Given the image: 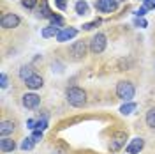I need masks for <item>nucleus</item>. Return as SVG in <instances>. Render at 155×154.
Masks as SVG:
<instances>
[{
  "instance_id": "nucleus-9",
  "label": "nucleus",
  "mask_w": 155,
  "mask_h": 154,
  "mask_svg": "<svg viewBox=\"0 0 155 154\" xmlns=\"http://www.w3.org/2000/svg\"><path fill=\"white\" fill-rule=\"evenodd\" d=\"M143 147H145V140H143L141 136H136V138H132V140L129 142V145L125 147V152L127 154H139L143 151Z\"/></svg>"
},
{
  "instance_id": "nucleus-16",
  "label": "nucleus",
  "mask_w": 155,
  "mask_h": 154,
  "mask_svg": "<svg viewBox=\"0 0 155 154\" xmlns=\"http://www.w3.org/2000/svg\"><path fill=\"white\" fill-rule=\"evenodd\" d=\"M74 9H76V12L79 14V16H85V14H88L90 7H88V4L85 2V0H78L76 5H74Z\"/></svg>"
},
{
  "instance_id": "nucleus-22",
  "label": "nucleus",
  "mask_w": 155,
  "mask_h": 154,
  "mask_svg": "<svg viewBox=\"0 0 155 154\" xmlns=\"http://www.w3.org/2000/svg\"><path fill=\"white\" fill-rule=\"evenodd\" d=\"M46 128H48V119H46V117L39 119L37 122H35V129H41V131H44ZM35 129H34V131H35Z\"/></svg>"
},
{
  "instance_id": "nucleus-12",
  "label": "nucleus",
  "mask_w": 155,
  "mask_h": 154,
  "mask_svg": "<svg viewBox=\"0 0 155 154\" xmlns=\"http://www.w3.org/2000/svg\"><path fill=\"white\" fill-rule=\"evenodd\" d=\"M16 149V142L9 138V136H2L0 138V152L5 154V152H12Z\"/></svg>"
},
{
  "instance_id": "nucleus-26",
  "label": "nucleus",
  "mask_w": 155,
  "mask_h": 154,
  "mask_svg": "<svg viewBox=\"0 0 155 154\" xmlns=\"http://www.w3.org/2000/svg\"><path fill=\"white\" fill-rule=\"evenodd\" d=\"M55 5H57L60 11H65L67 9V0H55Z\"/></svg>"
},
{
  "instance_id": "nucleus-21",
  "label": "nucleus",
  "mask_w": 155,
  "mask_h": 154,
  "mask_svg": "<svg viewBox=\"0 0 155 154\" xmlns=\"http://www.w3.org/2000/svg\"><path fill=\"white\" fill-rule=\"evenodd\" d=\"M49 21H51V25L64 29V18H62V16H58V14H51V16H49Z\"/></svg>"
},
{
  "instance_id": "nucleus-4",
  "label": "nucleus",
  "mask_w": 155,
  "mask_h": 154,
  "mask_svg": "<svg viewBox=\"0 0 155 154\" xmlns=\"http://www.w3.org/2000/svg\"><path fill=\"white\" fill-rule=\"evenodd\" d=\"M88 50L90 48H88L87 41L83 39V41H76V43H72L71 48H69V53H71V57L74 58V60H81V58H85V55H87Z\"/></svg>"
},
{
  "instance_id": "nucleus-3",
  "label": "nucleus",
  "mask_w": 155,
  "mask_h": 154,
  "mask_svg": "<svg viewBox=\"0 0 155 154\" xmlns=\"http://www.w3.org/2000/svg\"><path fill=\"white\" fill-rule=\"evenodd\" d=\"M107 46V37L102 34V32H97L95 36H92V39L88 41V48L90 51L94 53V55H99V53H102Z\"/></svg>"
},
{
  "instance_id": "nucleus-15",
  "label": "nucleus",
  "mask_w": 155,
  "mask_h": 154,
  "mask_svg": "<svg viewBox=\"0 0 155 154\" xmlns=\"http://www.w3.org/2000/svg\"><path fill=\"white\" fill-rule=\"evenodd\" d=\"M60 27H55V25H49V27H46V29H42V32H41V36L44 39H49V37H57L58 32H60Z\"/></svg>"
},
{
  "instance_id": "nucleus-32",
  "label": "nucleus",
  "mask_w": 155,
  "mask_h": 154,
  "mask_svg": "<svg viewBox=\"0 0 155 154\" xmlns=\"http://www.w3.org/2000/svg\"><path fill=\"white\" fill-rule=\"evenodd\" d=\"M122 2H125V0H122Z\"/></svg>"
},
{
  "instance_id": "nucleus-8",
  "label": "nucleus",
  "mask_w": 155,
  "mask_h": 154,
  "mask_svg": "<svg viewBox=\"0 0 155 154\" xmlns=\"http://www.w3.org/2000/svg\"><path fill=\"white\" fill-rule=\"evenodd\" d=\"M21 103H23V106L27 110H35L41 105V97L35 92H27V94H23V97H21Z\"/></svg>"
},
{
  "instance_id": "nucleus-11",
  "label": "nucleus",
  "mask_w": 155,
  "mask_h": 154,
  "mask_svg": "<svg viewBox=\"0 0 155 154\" xmlns=\"http://www.w3.org/2000/svg\"><path fill=\"white\" fill-rule=\"evenodd\" d=\"M16 128H18L16 121H7V119H4V121L0 122V138H2V136L12 135V133L16 131Z\"/></svg>"
},
{
  "instance_id": "nucleus-25",
  "label": "nucleus",
  "mask_w": 155,
  "mask_h": 154,
  "mask_svg": "<svg viewBox=\"0 0 155 154\" xmlns=\"http://www.w3.org/2000/svg\"><path fill=\"white\" fill-rule=\"evenodd\" d=\"M7 85H9V78H7L5 73H2V75H0V87H2V89H7Z\"/></svg>"
},
{
  "instance_id": "nucleus-14",
  "label": "nucleus",
  "mask_w": 155,
  "mask_h": 154,
  "mask_svg": "<svg viewBox=\"0 0 155 154\" xmlns=\"http://www.w3.org/2000/svg\"><path fill=\"white\" fill-rule=\"evenodd\" d=\"M19 80H23V82H27L28 78H32L34 75H35V69H34V66H30V64H27V66H21V69H19Z\"/></svg>"
},
{
  "instance_id": "nucleus-17",
  "label": "nucleus",
  "mask_w": 155,
  "mask_h": 154,
  "mask_svg": "<svg viewBox=\"0 0 155 154\" xmlns=\"http://www.w3.org/2000/svg\"><path fill=\"white\" fill-rule=\"evenodd\" d=\"M136 108H137V103H134V101H129V103H125V105L120 106V114H122V115H130Z\"/></svg>"
},
{
  "instance_id": "nucleus-24",
  "label": "nucleus",
  "mask_w": 155,
  "mask_h": 154,
  "mask_svg": "<svg viewBox=\"0 0 155 154\" xmlns=\"http://www.w3.org/2000/svg\"><path fill=\"white\" fill-rule=\"evenodd\" d=\"M99 25H101V19L95 18L94 21H90V23H85L83 25V30H92V29H95V27H99Z\"/></svg>"
},
{
  "instance_id": "nucleus-13",
  "label": "nucleus",
  "mask_w": 155,
  "mask_h": 154,
  "mask_svg": "<svg viewBox=\"0 0 155 154\" xmlns=\"http://www.w3.org/2000/svg\"><path fill=\"white\" fill-rule=\"evenodd\" d=\"M25 85H27V89H30V90H37V89H41V87L44 85V78L35 73L32 78H28V80L25 82Z\"/></svg>"
},
{
  "instance_id": "nucleus-31",
  "label": "nucleus",
  "mask_w": 155,
  "mask_h": 154,
  "mask_svg": "<svg viewBox=\"0 0 155 154\" xmlns=\"http://www.w3.org/2000/svg\"><path fill=\"white\" fill-rule=\"evenodd\" d=\"M35 122H37L35 119H28V121H27V128H28V129H32V131H34V129H35Z\"/></svg>"
},
{
  "instance_id": "nucleus-29",
  "label": "nucleus",
  "mask_w": 155,
  "mask_h": 154,
  "mask_svg": "<svg viewBox=\"0 0 155 154\" xmlns=\"http://www.w3.org/2000/svg\"><path fill=\"white\" fill-rule=\"evenodd\" d=\"M143 5L148 11H152V9H155V0H143Z\"/></svg>"
},
{
  "instance_id": "nucleus-2",
  "label": "nucleus",
  "mask_w": 155,
  "mask_h": 154,
  "mask_svg": "<svg viewBox=\"0 0 155 154\" xmlns=\"http://www.w3.org/2000/svg\"><path fill=\"white\" fill-rule=\"evenodd\" d=\"M116 96L120 97L122 101H132V97L136 96V87L134 83L130 82V80H120L118 83H116Z\"/></svg>"
},
{
  "instance_id": "nucleus-10",
  "label": "nucleus",
  "mask_w": 155,
  "mask_h": 154,
  "mask_svg": "<svg viewBox=\"0 0 155 154\" xmlns=\"http://www.w3.org/2000/svg\"><path fill=\"white\" fill-rule=\"evenodd\" d=\"M76 36H78V29H74V27H64V29L58 32L57 41H58V43H65V41L74 39Z\"/></svg>"
},
{
  "instance_id": "nucleus-7",
  "label": "nucleus",
  "mask_w": 155,
  "mask_h": 154,
  "mask_svg": "<svg viewBox=\"0 0 155 154\" xmlns=\"http://www.w3.org/2000/svg\"><path fill=\"white\" fill-rule=\"evenodd\" d=\"M125 140H127V133H124V131H116L115 135L111 136L109 151H111V152H118V151L125 145Z\"/></svg>"
},
{
  "instance_id": "nucleus-20",
  "label": "nucleus",
  "mask_w": 155,
  "mask_h": 154,
  "mask_svg": "<svg viewBox=\"0 0 155 154\" xmlns=\"http://www.w3.org/2000/svg\"><path fill=\"white\" fill-rule=\"evenodd\" d=\"M34 145H35L34 138H32V136H28V138H25V140L21 142V145H19V147H21L23 151H32V149H34Z\"/></svg>"
},
{
  "instance_id": "nucleus-28",
  "label": "nucleus",
  "mask_w": 155,
  "mask_h": 154,
  "mask_svg": "<svg viewBox=\"0 0 155 154\" xmlns=\"http://www.w3.org/2000/svg\"><path fill=\"white\" fill-rule=\"evenodd\" d=\"M32 138H34V142H41V140H42V131H41V129H35V131L32 133Z\"/></svg>"
},
{
  "instance_id": "nucleus-1",
  "label": "nucleus",
  "mask_w": 155,
  "mask_h": 154,
  "mask_svg": "<svg viewBox=\"0 0 155 154\" xmlns=\"http://www.w3.org/2000/svg\"><path fill=\"white\" fill-rule=\"evenodd\" d=\"M65 99L71 106L81 108V106L87 105V92L81 87H69L65 90Z\"/></svg>"
},
{
  "instance_id": "nucleus-19",
  "label": "nucleus",
  "mask_w": 155,
  "mask_h": 154,
  "mask_svg": "<svg viewBox=\"0 0 155 154\" xmlns=\"http://www.w3.org/2000/svg\"><path fill=\"white\" fill-rule=\"evenodd\" d=\"M51 14H53V12H51V11H49V7H48V0H41V5H39V16L49 19V16H51Z\"/></svg>"
},
{
  "instance_id": "nucleus-27",
  "label": "nucleus",
  "mask_w": 155,
  "mask_h": 154,
  "mask_svg": "<svg viewBox=\"0 0 155 154\" xmlns=\"http://www.w3.org/2000/svg\"><path fill=\"white\" fill-rule=\"evenodd\" d=\"M134 25H136V27H141V29H145L148 23H146V19H143V18H134Z\"/></svg>"
},
{
  "instance_id": "nucleus-6",
  "label": "nucleus",
  "mask_w": 155,
  "mask_h": 154,
  "mask_svg": "<svg viewBox=\"0 0 155 154\" xmlns=\"http://www.w3.org/2000/svg\"><path fill=\"white\" fill-rule=\"evenodd\" d=\"M95 9L104 14L115 12L118 9V0H95Z\"/></svg>"
},
{
  "instance_id": "nucleus-18",
  "label": "nucleus",
  "mask_w": 155,
  "mask_h": 154,
  "mask_svg": "<svg viewBox=\"0 0 155 154\" xmlns=\"http://www.w3.org/2000/svg\"><path fill=\"white\" fill-rule=\"evenodd\" d=\"M145 122L148 128H152V129H155V106H152L148 112H146L145 115Z\"/></svg>"
},
{
  "instance_id": "nucleus-23",
  "label": "nucleus",
  "mask_w": 155,
  "mask_h": 154,
  "mask_svg": "<svg viewBox=\"0 0 155 154\" xmlns=\"http://www.w3.org/2000/svg\"><path fill=\"white\" fill-rule=\"evenodd\" d=\"M37 2L39 0H21V5H23L25 9H35Z\"/></svg>"
},
{
  "instance_id": "nucleus-5",
  "label": "nucleus",
  "mask_w": 155,
  "mask_h": 154,
  "mask_svg": "<svg viewBox=\"0 0 155 154\" xmlns=\"http://www.w3.org/2000/svg\"><path fill=\"white\" fill-rule=\"evenodd\" d=\"M19 23H21V19H19V16L14 14V12H5V14H2V18H0V27L4 30L16 29V27H19Z\"/></svg>"
},
{
  "instance_id": "nucleus-30",
  "label": "nucleus",
  "mask_w": 155,
  "mask_h": 154,
  "mask_svg": "<svg viewBox=\"0 0 155 154\" xmlns=\"http://www.w3.org/2000/svg\"><path fill=\"white\" fill-rule=\"evenodd\" d=\"M146 11H148V9H146L145 5H141L139 9L136 11V18H143V16H145V14H146Z\"/></svg>"
}]
</instances>
